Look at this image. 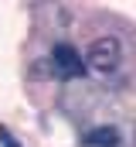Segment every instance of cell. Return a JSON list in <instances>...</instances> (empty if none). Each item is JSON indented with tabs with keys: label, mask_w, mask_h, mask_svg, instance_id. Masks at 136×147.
<instances>
[{
	"label": "cell",
	"mask_w": 136,
	"mask_h": 147,
	"mask_svg": "<svg viewBox=\"0 0 136 147\" xmlns=\"http://www.w3.org/2000/svg\"><path fill=\"white\" fill-rule=\"evenodd\" d=\"M119 58H123V45H119V38L112 34H102L95 38L92 45H89V51H85V69H92L95 75H112L119 69Z\"/></svg>",
	"instance_id": "cell-1"
},
{
	"label": "cell",
	"mask_w": 136,
	"mask_h": 147,
	"mask_svg": "<svg viewBox=\"0 0 136 147\" xmlns=\"http://www.w3.org/2000/svg\"><path fill=\"white\" fill-rule=\"evenodd\" d=\"M48 65H51V72L58 75V79H78V75L85 72V62H82L78 48H75V45H68V41H58V45L51 48Z\"/></svg>",
	"instance_id": "cell-2"
},
{
	"label": "cell",
	"mask_w": 136,
	"mask_h": 147,
	"mask_svg": "<svg viewBox=\"0 0 136 147\" xmlns=\"http://www.w3.org/2000/svg\"><path fill=\"white\" fill-rule=\"evenodd\" d=\"M82 147H119V130L116 127H95L82 137Z\"/></svg>",
	"instance_id": "cell-3"
},
{
	"label": "cell",
	"mask_w": 136,
	"mask_h": 147,
	"mask_svg": "<svg viewBox=\"0 0 136 147\" xmlns=\"http://www.w3.org/2000/svg\"><path fill=\"white\" fill-rule=\"evenodd\" d=\"M0 144H3V147H24V144H17V137H14L7 127H0Z\"/></svg>",
	"instance_id": "cell-4"
}]
</instances>
